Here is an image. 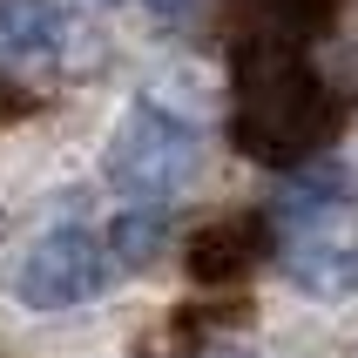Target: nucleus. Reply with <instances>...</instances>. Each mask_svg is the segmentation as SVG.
I'll return each instance as SVG.
<instances>
[{
  "instance_id": "nucleus-9",
  "label": "nucleus",
  "mask_w": 358,
  "mask_h": 358,
  "mask_svg": "<svg viewBox=\"0 0 358 358\" xmlns=\"http://www.w3.org/2000/svg\"><path fill=\"white\" fill-rule=\"evenodd\" d=\"M304 169V162H298ZM338 203H345V182L338 169H304V176H291L278 189V217L298 230V223H318V217H338Z\"/></svg>"
},
{
  "instance_id": "nucleus-5",
  "label": "nucleus",
  "mask_w": 358,
  "mask_h": 358,
  "mask_svg": "<svg viewBox=\"0 0 358 358\" xmlns=\"http://www.w3.org/2000/svg\"><path fill=\"white\" fill-rule=\"evenodd\" d=\"M75 20L61 0H0V75H41L68 61Z\"/></svg>"
},
{
  "instance_id": "nucleus-4",
  "label": "nucleus",
  "mask_w": 358,
  "mask_h": 358,
  "mask_svg": "<svg viewBox=\"0 0 358 358\" xmlns=\"http://www.w3.org/2000/svg\"><path fill=\"white\" fill-rule=\"evenodd\" d=\"M284 278L304 298H352L358 291V237L338 230V217L298 223L291 243H284Z\"/></svg>"
},
{
  "instance_id": "nucleus-6",
  "label": "nucleus",
  "mask_w": 358,
  "mask_h": 358,
  "mask_svg": "<svg viewBox=\"0 0 358 358\" xmlns=\"http://www.w3.org/2000/svg\"><path fill=\"white\" fill-rule=\"evenodd\" d=\"M264 230L250 217H223L210 223V230H196V243H189V278L196 284H230L250 271V257H257Z\"/></svg>"
},
{
  "instance_id": "nucleus-8",
  "label": "nucleus",
  "mask_w": 358,
  "mask_h": 358,
  "mask_svg": "<svg viewBox=\"0 0 358 358\" xmlns=\"http://www.w3.org/2000/svg\"><path fill=\"white\" fill-rule=\"evenodd\" d=\"M108 264L115 271H142V264H156V250L169 243V203H129L115 223H108Z\"/></svg>"
},
{
  "instance_id": "nucleus-3",
  "label": "nucleus",
  "mask_w": 358,
  "mask_h": 358,
  "mask_svg": "<svg viewBox=\"0 0 358 358\" xmlns=\"http://www.w3.org/2000/svg\"><path fill=\"white\" fill-rule=\"evenodd\" d=\"M108 243L95 237V230H81V223H68V230H48V237L20 257L14 271V298L27 304V311H68V304H88L108 284Z\"/></svg>"
},
{
  "instance_id": "nucleus-2",
  "label": "nucleus",
  "mask_w": 358,
  "mask_h": 358,
  "mask_svg": "<svg viewBox=\"0 0 358 358\" xmlns=\"http://www.w3.org/2000/svg\"><path fill=\"white\" fill-rule=\"evenodd\" d=\"M196 169H203L196 129L162 101H136L108 136V182L129 203H176L196 182Z\"/></svg>"
},
{
  "instance_id": "nucleus-1",
  "label": "nucleus",
  "mask_w": 358,
  "mask_h": 358,
  "mask_svg": "<svg viewBox=\"0 0 358 358\" xmlns=\"http://www.w3.org/2000/svg\"><path fill=\"white\" fill-rule=\"evenodd\" d=\"M338 129V95L311 75L304 48L291 41H237V149L298 169L331 142Z\"/></svg>"
},
{
  "instance_id": "nucleus-7",
  "label": "nucleus",
  "mask_w": 358,
  "mask_h": 358,
  "mask_svg": "<svg viewBox=\"0 0 358 358\" xmlns=\"http://www.w3.org/2000/svg\"><path fill=\"white\" fill-rule=\"evenodd\" d=\"M331 20V0H237V41H304Z\"/></svg>"
}]
</instances>
